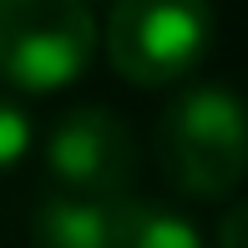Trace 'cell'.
I'll return each mask as SVG.
<instances>
[{"mask_svg": "<svg viewBox=\"0 0 248 248\" xmlns=\"http://www.w3.org/2000/svg\"><path fill=\"white\" fill-rule=\"evenodd\" d=\"M96 51V16L81 0H0V76L26 92L76 81Z\"/></svg>", "mask_w": 248, "mask_h": 248, "instance_id": "7a4b0ae2", "label": "cell"}, {"mask_svg": "<svg viewBox=\"0 0 248 248\" xmlns=\"http://www.w3.org/2000/svg\"><path fill=\"white\" fill-rule=\"evenodd\" d=\"M162 167L183 193L218 198L248 172V101L223 81L183 86L157 127Z\"/></svg>", "mask_w": 248, "mask_h": 248, "instance_id": "6da1fadb", "label": "cell"}, {"mask_svg": "<svg viewBox=\"0 0 248 248\" xmlns=\"http://www.w3.org/2000/svg\"><path fill=\"white\" fill-rule=\"evenodd\" d=\"M218 248H248V198L223 208V218H218Z\"/></svg>", "mask_w": 248, "mask_h": 248, "instance_id": "ba28073f", "label": "cell"}, {"mask_svg": "<svg viewBox=\"0 0 248 248\" xmlns=\"http://www.w3.org/2000/svg\"><path fill=\"white\" fill-rule=\"evenodd\" d=\"M46 162L66 183V193L117 202L137 177V147L127 122L111 107H76L46 137Z\"/></svg>", "mask_w": 248, "mask_h": 248, "instance_id": "277c9868", "label": "cell"}, {"mask_svg": "<svg viewBox=\"0 0 248 248\" xmlns=\"http://www.w3.org/2000/svg\"><path fill=\"white\" fill-rule=\"evenodd\" d=\"M26 152H31V117L10 96H0V172L16 167Z\"/></svg>", "mask_w": 248, "mask_h": 248, "instance_id": "52a82bcc", "label": "cell"}, {"mask_svg": "<svg viewBox=\"0 0 248 248\" xmlns=\"http://www.w3.org/2000/svg\"><path fill=\"white\" fill-rule=\"evenodd\" d=\"M31 233H36L41 248H111V202L51 193V198H41Z\"/></svg>", "mask_w": 248, "mask_h": 248, "instance_id": "5b68a950", "label": "cell"}, {"mask_svg": "<svg viewBox=\"0 0 248 248\" xmlns=\"http://www.w3.org/2000/svg\"><path fill=\"white\" fill-rule=\"evenodd\" d=\"M111 248H202V238L183 213L162 202L117 198L111 202Z\"/></svg>", "mask_w": 248, "mask_h": 248, "instance_id": "8992f818", "label": "cell"}, {"mask_svg": "<svg viewBox=\"0 0 248 248\" xmlns=\"http://www.w3.org/2000/svg\"><path fill=\"white\" fill-rule=\"evenodd\" d=\"M213 36V10L187 0H122L107 16V56L127 81L162 86L198 66Z\"/></svg>", "mask_w": 248, "mask_h": 248, "instance_id": "3957f363", "label": "cell"}]
</instances>
